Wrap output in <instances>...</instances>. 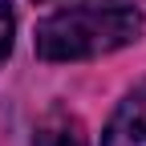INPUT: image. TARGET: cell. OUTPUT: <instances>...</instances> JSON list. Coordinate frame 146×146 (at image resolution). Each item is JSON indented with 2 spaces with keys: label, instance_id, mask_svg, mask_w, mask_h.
Here are the masks:
<instances>
[{
  "label": "cell",
  "instance_id": "cell-1",
  "mask_svg": "<svg viewBox=\"0 0 146 146\" xmlns=\"http://www.w3.org/2000/svg\"><path fill=\"white\" fill-rule=\"evenodd\" d=\"M146 21L134 4H69L36 25L33 45L41 61H89L134 45Z\"/></svg>",
  "mask_w": 146,
  "mask_h": 146
},
{
  "label": "cell",
  "instance_id": "cell-2",
  "mask_svg": "<svg viewBox=\"0 0 146 146\" xmlns=\"http://www.w3.org/2000/svg\"><path fill=\"white\" fill-rule=\"evenodd\" d=\"M102 146H146V81L134 85L114 110Z\"/></svg>",
  "mask_w": 146,
  "mask_h": 146
},
{
  "label": "cell",
  "instance_id": "cell-3",
  "mask_svg": "<svg viewBox=\"0 0 146 146\" xmlns=\"http://www.w3.org/2000/svg\"><path fill=\"white\" fill-rule=\"evenodd\" d=\"M33 146H85V130L69 114H49L33 134Z\"/></svg>",
  "mask_w": 146,
  "mask_h": 146
},
{
  "label": "cell",
  "instance_id": "cell-4",
  "mask_svg": "<svg viewBox=\"0 0 146 146\" xmlns=\"http://www.w3.org/2000/svg\"><path fill=\"white\" fill-rule=\"evenodd\" d=\"M12 36H16V16H12V4L0 0V65L8 61L12 53Z\"/></svg>",
  "mask_w": 146,
  "mask_h": 146
}]
</instances>
